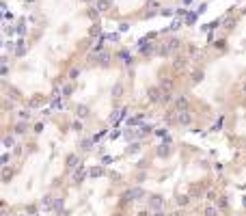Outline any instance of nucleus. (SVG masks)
I'll return each mask as SVG.
<instances>
[{
    "instance_id": "423d86ee",
    "label": "nucleus",
    "mask_w": 246,
    "mask_h": 216,
    "mask_svg": "<svg viewBox=\"0 0 246 216\" xmlns=\"http://www.w3.org/2000/svg\"><path fill=\"white\" fill-rule=\"evenodd\" d=\"M84 177H86V169H78L76 173H73V182H76V184H80Z\"/></svg>"
},
{
    "instance_id": "f3484780",
    "label": "nucleus",
    "mask_w": 246,
    "mask_h": 216,
    "mask_svg": "<svg viewBox=\"0 0 246 216\" xmlns=\"http://www.w3.org/2000/svg\"><path fill=\"white\" fill-rule=\"evenodd\" d=\"M121 93H123V87H121V84H117V87L112 89V95H121Z\"/></svg>"
},
{
    "instance_id": "39448f33",
    "label": "nucleus",
    "mask_w": 246,
    "mask_h": 216,
    "mask_svg": "<svg viewBox=\"0 0 246 216\" xmlns=\"http://www.w3.org/2000/svg\"><path fill=\"white\" fill-rule=\"evenodd\" d=\"M186 65H188V58H186V56H177V58H175V63H173V67H175V69H184Z\"/></svg>"
},
{
    "instance_id": "393cba45",
    "label": "nucleus",
    "mask_w": 246,
    "mask_h": 216,
    "mask_svg": "<svg viewBox=\"0 0 246 216\" xmlns=\"http://www.w3.org/2000/svg\"><path fill=\"white\" fill-rule=\"evenodd\" d=\"M24 2H35V0H24Z\"/></svg>"
},
{
    "instance_id": "0eeeda50",
    "label": "nucleus",
    "mask_w": 246,
    "mask_h": 216,
    "mask_svg": "<svg viewBox=\"0 0 246 216\" xmlns=\"http://www.w3.org/2000/svg\"><path fill=\"white\" fill-rule=\"evenodd\" d=\"M175 106H177V110L181 112V110H186V108H188V100H186V97H179V100L175 102Z\"/></svg>"
},
{
    "instance_id": "aec40b11",
    "label": "nucleus",
    "mask_w": 246,
    "mask_h": 216,
    "mask_svg": "<svg viewBox=\"0 0 246 216\" xmlns=\"http://www.w3.org/2000/svg\"><path fill=\"white\" fill-rule=\"evenodd\" d=\"M218 205H220V207H227V199H225V197L218 199Z\"/></svg>"
},
{
    "instance_id": "a211bd4d",
    "label": "nucleus",
    "mask_w": 246,
    "mask_h": 216,
    "mask_svg": "<svg viewBox=\"0 0 246 216\" xmlns=\"http://www.w3.org/2000/svg\"><path fill=\"white\" fill-rule=\"evenodd\" d=\"M78 74H80L78 69H71V71H69V78H78Z\"/></svg>"
},
{
    "instance_id": "412c9836",
    "label": "nucleus",
    "mask_w": 246,
    "mask_h": 216,
    "mask_svg": "<svg viewBox=\"0 0 246 216\" xmlns=\"http://www.w3.org/2000/svg\"><path fill=\"white\" fill-rule=\"evenodd\" d=\"M52 108H56V110H58V108H61V100H54V102H52Z\"/></svg>"
},
{
    "instance_id": "6ab92c4d",
    "label": "nucleus",
    "mask_w": 246,
    "mask_h": 216,
    "mask_svg": "<svg viewBox=\"0 0 246 216\" xmlns=\"http://www.w3.org/2000/svg\"><path fill=\"white\" fill-rule=\"evenodd\" d=\"M5 145H7V147H11V145H13V138H11V136H7V138H5Z\"/></svg>"
},
{
    "instance_id": "9d476101",
    "label": "nucleus",
    "mask_w": 246,
    "mask_h": 216,
    "mask_svg": "<svg viewBox=\"0 0 246 216\" xmlns=\"http://www.w3.org/2000/svg\"><path fill=\"white\" fill-rule=\"evenodd\" d=\"M67 164H69V166H78V156H76V154H71V156L67 158Z\"/></svg>"
},
{
    "instance_id": "f8f14e48",
    "label": "nucleus",
    "mask_w": 246,
    "mask_h": 216,
    "mask_svg": "<svg viewBox=\"0 0 246 216\" xmlns=\"http://www.w3.org/2000/svg\"><path fill=\"white\" fill-rule=\"evenodd\" d=\"M102 173H104L102 169H91V171H89V175H91V177H100Z\"/></svg>"
},
{
    "instance_id": "4468645a",
    "label": "nucleus",
    "mask_w": 246,
    "mask_h": 216,
    "mask_svg": "<svg viewBox=\"0 0 246 216\" xmlns=\"http://www.w3.org/2000/svg\"><path fill=\"white\" fill-rule=\"evenodd\" d=\"M91 143H93V140H82V143H80V149H84V151L91 149Z\"/></svg>"
},
{
    "instance_id": "ddd939ff",
    "label": "nucleus",
    "mask_w": 246,
    "mask_h": 216,
    "mask_svg": "<svg viewBox=\"0 0 246 216\" xmlns=\"http://www.w3.org/2000/svg\"><path fill=\"white\" fill-rule=\"evenodd\" d=\"M78 115H80V117H86V115H89V108H86V106H78Z\"/></svg>"
},
{
    "instance_id": "20e7f679",
    "label": "nucleus",
    "mask_w": 246,
    "mask_h": 216,
    "mask_svg": "<svg viewBox=\"0 0 246 216\" xmlns=\"http://www.w3.org/2000/svg\"><path fill=\"white\" fill-rule=\"evenodd\" d=\"M177 121H179V126H190V123H192V117H190V112L181 110L179 117H177Z\"/></svg>"
},
{
    "instance_id": "6e6552de",
    "label": "nucleus",
    "mask_w": 246,
    "mask_h": 216,
    "mask_svg": "<svg viewBox=\"0 0 246 216\" xmlns=\"http://www.w3.org/2000/svg\"><path fill=\"white\" fill-rule=\"evenodd\" d=\"M108 7H110L108 0H100V2H97V11H106Z\"/></svg>"
},
{
    "instance_id": "b1692460",
    "label": "nucleus",
    "mask_w": 246,
    "mask_h": 216,
    "mask_svg": "<svg viewBox=\"0 0 246 216\" xmlns=\"http://www.w3.org/2000/svg\"><path fill=\"white\" fill-rule=\"evenodd\" d=\"M153 216H164V212H156V214H153Z\"/></svg>"
},
{
    "instance_id": "a878e982",
    "label": "nucleus",
    "mask_w": 246,
    "mask_h": 216,
    "mask_svg": "<svg viewBox=\"0 0 246 216\" xmlns=\"http://www.w3.org/2000/svg\"><path fill=\"white\" fill-rule=\"evenodd\" d=\"M84 2H89V0H84Z\"/></svg>"
},
{
    "instance_id": "1a4fd4ad",
    "label": "nucleus",
    "mask_w": 246,
    "mask_h": 216,
    "mask_svg": "<svg viewBox=\"0 0 246 216\" xmlns=\"http://www.w3.org/2000/svg\"><path fill=\"white\" fill-rule=\"evenodd\" d=\"M100 63H102V65H108V63H110V54H108V52H102V54H100Z\"/></svg>"
},
{
    "instance_id": "5701e85b",
    "label": "nucleus",
    "mask_w": 246,
    "mask_h": 216,
    "mask_svg": "<svg viewBox=\"0 0 246 216\" xmlns=\"http://www.w3.org/2000/svg\"><path fill=\"white\" fill-rule=\"evenodd\" d=\"M17 132H26V123H19V126H17Z\"/></svg>"
},
{
    "instance_id": "dca6fc26",
    "label": "nucleus",
    "mask_w": 246,
    "mask_h": 216,
    "mask_svg": "<svg viewBox=\"0 0 246 216\" xmlns=\"http://www.w3.org/2000/svg\"><path fill=\"white\" fill-rule=\"evenodd\" d=\"M205 216H218L216 207H207V210H205Z\"/></svg>"
},
{
    "instance_id": "4be33fe9",
    "label": "nucleus",
    "mask_w": 246,
    "mask_h": 216,
    "mask_svg": "<svg viewBox=\"0 0 246 216\" xmlns=\"http://www.w3.org/2000/svg\"><path fill=\"white\" fill-rule=\"evenodd\" d=\"M102 162H104V164H110V162H112V158H110V156H104V158H102Z\"/></svg>"
},
{
    "instance_id": "9b49d317",
    "label": "nucleus",
    "mask_w": 246,
    "mask_h": 216,
    "mask_svg": "<svg viewBox=\"0 0 246 216\" xmlns=\"http://www.w3.org/2000/svg\"><path fill=\"white\" fill-rule=\"evenodd\" d=\"M201 78H203V71H201V69H196L194 74H192V82H199Z\"/></svg>"
},
{
    "instance_id": "2eb2a0df",
    "label": "nucleus",
    "mask_w": 246,
    "mask_h": 216,
    "mask_svg": "<svg viewBox=\"0 0 246 216\" xmlns=\"http://www.w3.org/2000/svg\"><path fill=\"white\" fill-rule=\"evenodd\" d=\"M158 154H160V156H166V154H168V143H166V145H162V147L158 149Z\"/></svg>"
},
{
    "instance_id": "7ed1b4c3",
    "label": "nucleus",
    "mask_w": 246,
    "mask_h": 216,
    "mask_svg": "<svg viewBox=\"0 0 246 216\" xmlns=\"http://www.w3.org/2000/svg\"><path fill=\"white\" fill-rule=\"evenodd\" d=\"M162 95H164V93H162L160 89H156V87H151L149 91H147V97H149L151 102H160V100H162Z\"/></svg>"
},
{
    "instance_id": "f257e3e1",
    "label": "nucleus",
    "mask_w": 246,
    "mask_h": 216,
    "mask_svg": "<svg viewBox=\"0 0 246 216\" xmlns=\"http://www.w3.org/2000/svg\"><path fill=\"white\" fill-rule=\"evenodd\" d=\"M149 207H151V212H162V210H164V199H162L160 195H151Z\"/></svg>"
},
{
    "instance_id": "f03ea898",
    "label": "nucleus",
    "mask_w": 246,
    "mask_h": 216,
    "mask_svg": "<svg viewBox=\"0 0 246 216\" xmlns=\"http://www.w3.org/2000/svg\"><path fill=\"white\" fill-rule=\"evenodd\" d=\"M140 195H142V190H140V188H130V190H125V195H123V201L140 199Z\"/></svg>"
}]
</instances>
